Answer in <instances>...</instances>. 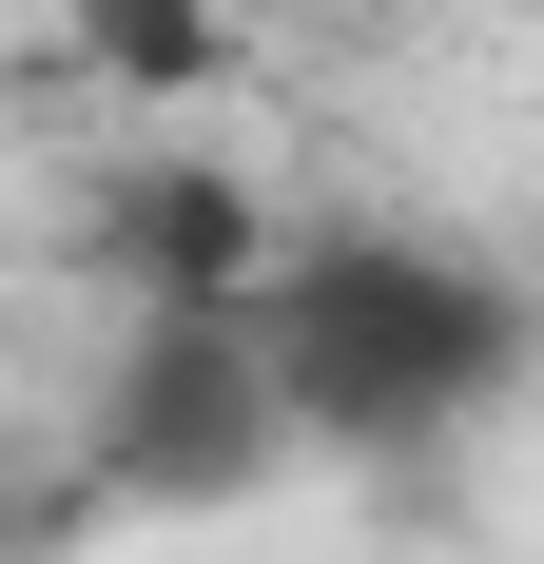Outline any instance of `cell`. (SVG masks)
Masks as SVG:
<instances>
[{"label": "cell", "mask_w": 544, "mask_h": 564, "mask_svg": "<svg viewBox=\"0 0 544 564\" xmlns=\"http://www.w3.org/2000/svg\"><path fill=\"white\" fill-rule=\"evenodd\" d=\"M78 40H98L137 98H175V78H215V0H78Z\"/></svg>", "instance_id": "2"}, {"label": "cell", "mask_w": 544, "mask_h": 564, "mask_svg": "<svg viewBox=\"0 0 544 564\" xmlns=\"http://www.w3.org/2000/svg\"><path fill=\"white\" fill-rule=\"evenodd\" d=\"M215 332H233V390H253L272 448L409 467V448H467V429L525 409L544 292L467 234H292L215 292Z\"/></svg>", "instance_id": "1"}]
</instances>
